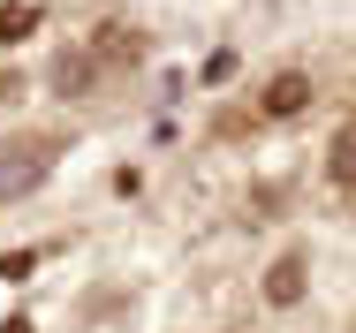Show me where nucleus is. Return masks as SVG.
<instances>
[{
    "label": "nucleus",
    "instance_id": "39448f33",
    "mask_svg": "<svg viewBox=\"0 0 356 333\" xmlns=\"http://www.w3.org/2000/svg\"><path fill=\"white\" fill-rule=\"evenodd\" d=\"M31 23H38V15H31V8H0V38H23V31H31Z\"/></svg>",
    "mask_w": 356,
    "mask_h": 333
},
{
    "label": "nucleus",
    "instance_id": "20e7f679",
    "mask_svg": "<svg viewBox=\"0 0 356 333\" xmlns=\"http://www.w3.org/2000/svg\"><path fill=\"white\" fill-rule=\"evenodd\" d=\"M334 182H341V190H356V122L334 136Z\"/></svg>",
    "mask_w": 356,
    "mask_h": 333
},
{
    "label": "nucleus",
    "instance_id": "f257e3e1",
    "mask_svg": "<svg viewBox=\"0 0 356 333\" xmlns=\"http://www.w3.org/2000/svg\"><path fill=\"white\" fill-rule=\"evenodd\" d=\"M46 167H54V144H15V152L0 159V204L23 197V190H38V182H46Z\"/></svg>",
    "mask_w": 356,
    "mask_h": 333
},
{
    "label": "nucleus",
    "instance_id": "f03ea898",
    "mask_svg": "<svg viewBox=\"0 0 356 333\" xmlns=\"http://www.w3.org/2000/svg\"><path fill=\"white\" fill-rule=\"evenodd\" d=\"M303 106H311V83H303L296 68H288V76H273V83L258 91V114H266V122H281V114H303Z\"/></svg>",
    "mask_w": 356,
    "mask_h": 333
},
{
    "label": "nucleus",
    "instance_id": "7ed1b4c3",
    "mask_svg": "<svg viewBox=\"0 0 356 333\" xmlns=\"http://www.w3.org/2000/svg\"><path fill=\"white\" fill-rule=\"evenodd\" d=\"M54 91L83 99V91H91V54H61V61H54Z\"/></svg>",
    "mask_w": 356,
    "mask_h": 333
}]
</instances>
